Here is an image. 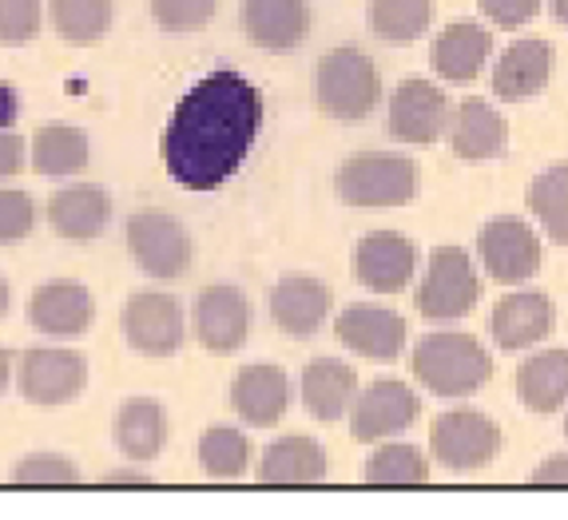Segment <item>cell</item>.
Masks as SVG:
<instances>
[{"mask_svg":"<svg viewBox=\"0 0 568 520\" xmlns=\"http://www.w3.org/2000/svg\"><path fill=\"white\" fill-rule=\"evenodd\" d=\"M168 445V409L160 398H128L115 414V449L128 461H152Z\"/></svg>","mask_w":568,"mask_h":520,"instance_id":"cell-26","label":"cell"},{"mask_svg":"<svg viewBox=\"0 0 568 520\" xmlns=\"http://www.w3.org/2000/svg\"><path fill=\"white\" fill-rule=\"evenodd\" d=\"M294 398V386L286 378L283 366H271V361H255V366H243L231 381V406L243 417L246 426L271 429L283 421L286 406Z\"/></svg>","mask_w":568,"mask_h":520,"instance_id":"cell-17","label":"cell"},{"mask_svg":"<svg viewBox=\"0 0 568 520\" xmlns=\"http://www.w3.org/2000/svg\"><path fill=\"white\" fill-rule=\"evenodd\" d=\"M529 211L552 243L568 246V163H552L529 183Z\"/></svg>","mask_w":568,"mask_h":520,"instance_id":"cell-31","label":"cell"},{"mask_svg":"<svg viewBox=\"0 0 568 520\" xmlns=\"http://www.w3.org/2000/svg\"><path fill=\"white\" fill-rule=\"evenodd\" d=\"M37 200L20 187H0V243H20L37 227Z\"/></svg>","mask_w":568,"mask_h":520,"instance_id":"cell-37","label":"cell"},{"mask_svg":"<svg viewBox=\"0 0 568 520\" xmlns=\"http://www.w3.org/2000/svg\"><path fill=\"white\" fill-rule=\"evenodd\" d=\"M303 406L314 421H338L358 398V369L342 358H314L303 369Z\"/></svg>","mask_w":568,"mask_h":520,"instance_id":"cell-24","label":"cell"},{"mask_svg":"<svg viewBox=\"0 0 568 520\" xmlns=\"http://www.w3.org/2000/svg\"><path fill=\"white\" fill-rule=\"evenodd\" d=\"M417 243L406 238L402 231H369L354 251V271L358 283L374 294H398L417 275Z\"/></svg>","mask_w":568,"mask_h":520,"instance_id":"cell-14","label":"cell"},{"mask_svg":"<svg viewBox=\"0 0 568 520\" xmlns=\"http://www.w3.org/2000/svg\"><path fill=\"white\" fill-rule=\"evenodd\" d=\"M481 303V278L462 246H437L417 286V310L429 322H457Z\"/></svg>","mask_w":568,"mask_h":520,"instance_id":"cell-6","label":"cell"},{"mask_svg":"<svg viewBox=\"0 0 568 520\" xmlns=\"http://www.w3.org/2000/svg\"><path fill=\"white\" fill-rule=\"evenodd\" d=\"M200 465L215 481H239L251 465V441L235 426H211L200 437Z\"/></svg>","mask_w":568,"mask_h":520,"instance_id":"cell-33","label":"cell"},{"mask_svg":"<svg viewBox=\"0 0 568 520\" xmlns=\"http://www.w3.org/2000/svg\"><path fill=\"white\" fill-rule=\"evenodd\" d=\"M251 334V303L246 294L231 283H215L200 294L195 303V338L211 354H235L246 346Z\"/></svg>","mask_w":568,"mask_h":520,"instance_id":"cell-15","label":"cell"},{"mask_svg":"<svg viewBox=\"0 0 568 520\" xmlns=\"http://www.w3.org/2000/svg\"><path fill=\"white\" fill-rule=\"evenodd\" d=\"M9 303H12V290H9V278L0 275V318L9 314Z\"/></svg>","mask_w":568,"mask_h":520,"instance_id":"cell-44","label":"cell"},{"mask_svg":"<svg viewBox=\"0 0 568 520\" xmlns=\"http://www.w3.org/2000/svg\"><path fill=\"white\" fill-rule=\"evenodd\" d=\"M552 17H557L560 24H568V0H552Z\"/></svg>","mask_w":568,"mask_h":520,"instance_id":"cell-45","label":"cell"},{"mask_svg":"<svg viewBox=\"0 0 568 520\" xmlns=\"http://www.w3.org/2000/svg\"><path fill=\"white\" fill-rule=\"evenodd\" d=\"M128 246H132V258L143 275L160 278V283H175L195 263V243H191L187 227L160 207H143L128 218Z\"/></svg>","mask_w":568,"mask_h":520,"instance_id":"cell-5","label":"cell"},{"mask_svg":"<svg viewBox=\"0 0 568 520\" xmlns=\"http://www.w3.org/2000/svg\"><path fill=\"white\" fill-rule=\"evenodd\" d=\"M9 381H12V358H9V350L0 346V394L9 389Z\"/></svg>","mask_w":568,"mask_h":520,"instance_id":"cell-43","label":"cell"},{"mask_svg":"<svg viewBox=\"0 0 568 520\" xmlns=\"http://www.w3.org/2000/svg\"><path fill=\"white\" fill-rule=\"evenodd\" d=\"M552 322H557V314H552L549 294L513 290V294H505L501 303L493 306L489 334L501 350H529V346H537V341L549 338Z\"/></svg>","mask_w":568,"mask_h":520,"instance_id":"cell-19","label":"cell"},{"mask_svg":"<svg viewBox=\"0 0 568 520\" xmlns=\"http://www.w3.org/2000/svg\"><path fill=\"white\" fill-rule=\"evenodd\" d=\"M477 251L489 271L493 283L501 286H521L540 271L545 246H540L537 231L525 218H493L477 235Z\"/></svg>","mask_w":568,"mask_h":520,"instance_id":"cell-10","label":"cell"},{"mask_svg":"<svg viewBox=\"0 0 568 520\" xmlns=\"http://www.w3.org/2000/svg\"><path fill=\"white\" fill-rule=\"evenodd\" d=\"M532 485H568V453H557L532 469Z\"/></svg>","mask_w":568,"mask_h":520,"instance_id":"cell-41","label":"cell"},{"mask_svg":"<svg viewBox=\"0 0 568 520\" xmlns=\"http://www.w3.org/2000/svg\"><path fill=\"white\" fill-rule=\"evenodd\" d=\"M366 481L369 485H426L429 481L426 453L406 441L382 445L366 461Z\"/></svg>","mask_w":568,"mask_h":520,"instance_id":"cell-34","label":"cell"},{"mask_svg":"<svg viewBox=\"0 0 568 520\" xmlns=\"http://www.w3.org/2000/svg\"><path fill=\"white\" fill-rule=\"evenodd\" d=\"M422 417V401L417 394L398 378L374 381L354 398V414H351V434L354 441H382V437H398L414 426Z\"/></svg>","mask_w":568,"mask_h":520,"instance_id":"cell-12","label":"cell"},{"mask_svg":"<svg viewBox=\"0 0 568 520\" xmlns=\"http://www.w3.org/2000/svg\"><path fill=\"white\" fill-rule=\"evenodd\" d=\"M493 57V32L477 20H454L446 32H437L434 48H429V64L442 80L449 84H465L477 80L481 68Z\"/></svg>","mask_w":568,"mask_h":520,"instance_id":"cell-23","label":"cell"},{"mask_svg":"<svg viewBox=\"0 0 568 520\" xmlns=\"http://www.w3.org/2000/svg\"><path fill=\"white\" fill-rule=\"evenodd\" d=\"M382 80L374 60L354 44L331 48L314 68V100L338 123H362L378 108Z\"/></svg>","mask_w":568,"mask_h":520,"instance_id":"cell-3","label":"cell"},{"mask_svg":"<svg viewBox=\"0 0 568 520\" xmlns=\"http://www.w3.org/2000/svg\"><path fill=\"white\" fill-rule=\"evenodd\" d=\"M52 29L68 44H95L112 29L115 4L112 0H48Z\"/></svg>","mask_w":568,"mask_h":520,"instance_id":"cell-30","label":"cell"},{"mask_svg":"<svg viewBox=\"0 0 568 520\" xmlns=\"http://www.w3.org/2000/svg\"><path fill=\"white\" fill-rule=\"evenodd\" d=\"M271 318L291 338H314L331 318V286L314 275H283L271 290Z\"/></svg>","mask_w":568,"mask_h":520,"instance_id":"cell-18","label":"cell"},{"mask_svg":"<svg viewBox=\"0 0 568 520\" xmlns=\"http://www.w3.org/2000/svg\"><path fill=\"white\" fill-rule=\"evenodd\" d=\"M120 330H123V341H128L135 354L171 358V354H180L183 338H187V318H183V306L175 294L140 290L123 303Z\"/></svg>","mask_w":568,"mask_h":520,"instance_id":"cell-8","label":"cell"},{"mask_svg":"<svg viewBox=\"0 0 568 520\" xmlns=\"http://www.w3.org/2000/svg\"><path fill=\"white\" fill-rule=\"evenodd\" d=\"M44 4L40 0H0V44H29L40 32Z\"/></svg>","mask_w":568,"mask_h":520,"instance_id":"cell-38","label":"cell"},{"mask_svg":"<svg viewBox=\"0 0 568 520\" xmlns=\"http://www.w3.org/2000/svg\"><path fill=\"white\" fill-rule=\"evenodd\" d=\"M334 334L346 350L369 361H394L406 350V318L378 303H351L334 318Z\"/></svg>","mask_w":568,"mask_h":520,"instance_id":"cell-13","label":"cell"},{"mask_svg":"<svg viewBox=\"0 0 568 520\" xmlns=\"http://www.w3.org/2000/svg\"><path fill=\"white\" fill-rule=\"evenodd\" d=\"M152 17L163 32H200L215 17V0H152Z\"/></svg>","mask_w":568,"mask_h":520,"instance_id":"cell-36","label":"cell"},{"mask_svg":"<svg viewBox=\"0 0 568 520\" xmlns=\"http://www.w3.org/2000/svg\"><path fill=\"white\" fill-rule=\"evenodd\" d=\"M429 20H434V0H369V29L389 44L426 37Z\"/></svg>","mask_w":568,"mask_h":520,"instance_id":"cell-32","label":"cell"},{"mask_svg":"<svg viewBox=\"0 0 568 520\" xmlns=\"http://www.w3.org/2000/svg\"><path fill=\"white\" fill-rule=\"evenodd\" d=\"M454 123V104L434 80H402L389 95V135L402 143H437Z\"/></svg>","mask_w":568,"mask_h":520,"instance_id":"cell-11","label":"cell"},{"mask_svg":"<svg viewBox=\"0 0 568 520\" xmlns=\"http://www.w3.org/2000/svg\"><path fill=\"white\" fill-rule=\"evenodd\" d=\"M429 449L446 469L469 473V469H481V465H489L497 457L501 426L493 417L477 414V409H449L429 429Z\"/></svg>","mask_w":568,"mask_h":520,"instance_id":"cell-9","label":"cell"},{"mask_svg":"<svg viewBox=\"0 0 568 520\" xmlns=\"http://www.w3.org/2000/svg\"><path fill=\"white\" fill-rule=\"evenodd\" d=\"M552 77V48L549 40H517L501 52L493 68V95L505 104H525L545 92Z\"/></svg>","mask_w":568,"mask_h":520,"instance_id":"cell-22","label":"cell"},{"mask_svg":"<svg viewBox=\"0 0 568 520\" xmlns=\"http://www.w3.org/2000/svg\"><path fill=\"white\" fill-rule=\"evenodd\" d=\"M95 318V298L84 283L57 278L32 290L29 298V326L44 338H80Z\"/></svg>","mask_w":568,"mask_h":520,"instance_id":"cell-16","label":"cell"},{"mask_svg":"<svg viewBox=\"0 0 568 520\" xmlns=\"http://www.w3.org/2000/svg\"><path fill=\"white\" fill-rule=\"evenodd\" d=\"M565 434H568V417H565Z\"/></svg>","mask_w":568,"mask_h":520,"instance_id":"cell-46","label":"cell"},{"mask_svg":"<svg viewBox=\"0 0 568 520\" xmlns=\"http://www.w3.org/2000/svg\"><path fill=\"white\" fill-rule=\"evenodd\" d=\"M24 160H29V143L20 140L12 128H0V183L20 175V171H24Z\"/></svg>","mask_w":568,"mask_h":520,"instance_id":"cell-40","label":"cell"},{"mask_svg":"<svg viewBox=\"0 0 568 520\" xmlns=\"http://www.w3.org/2000/svg\"><path fill=\"white\" fill-rule=\"evenodd\" d=\"M505 152V120L501 112L481 100V95H469L462 100L454 112V155L465 163H481L497 160Z\"/></svg>","mask_w":568,"mask_h":520,"instance_id":"cell-27","label":"cell"},{"mask_svg":"<svg viewBox=\"0 0 568 520\" xmlns=\"http://www.w3.org/2000/svg\"><path fill=\"white\" fill-rule=\"evenodd\" d=\"M517 398L532 414H552L568 401V350H540L517 369Z\"/></svg>","mask_w":568,"mask_h":520,"instance_id":"cell-29","label":"cell"},{"mask_svg":"<svg viewBox=\"0 0 568 520\" xmlns=\"http://www.w3.org/2000/svg\"><path fill=\"white\" fill-rule=\"evenodd\" d=\"M326 477V449L314 437L291 434L263 449L258 481L263 485H318Z\"/></svg>","mask_w":568,"mask_h":520,"instance_id":"cell-25","label":"cell"},{"mask_svg":"<svg viewBox=\"0 0 568 520\" xmlns=\"http://www.w3.org/2000/svg\"><path fill=\"white\" fill-rule=\"evenodd\" d=\"M409 366L437 398H469L493 378V358L474 334H426L414 346Z\"/></svg>","mask_w":568,"mask_h":520,"instance_id":"cell-2","label":"cell"},{"mask_svg":"<svg viewBox=\"0 0 568 520\" xmlns=\"http://www.w3.org/2000/svg\"><path fill=\"white\" fill-rule=\"evenodd\" d=\"M48 223L60 238H72V243H92L108 231L112 223V195L95 183H72V187H60L52 200H48Z\"/></svg>","mask_w":568,"mask_h":520,"instance_id":"cell-21","label":"cell"},{"mask_svg":"<svg viewBox=\"0 0 568 520\" xmlns=\"http://www.w3.org/2000/svg\"><path fill=\"white\" fill-rule=\"evenodd\" d=\"M263 112V92L243 72H207L175 104L163 132V163L171 180L183 191H219L255 147Z\"/></svg>","mask_w":568,"mask_h":520,"instance_id":"cell-1","label":"cell"},{"mask_svg":"<svg viewBox=\"0 0 568 520\" xmlns=\"http://www.w3.org/2000/svg\"><path fill=\"white\" fill-rule=\"evenodd\" d=\"M338 200L351 207H402L422 191V167L406 155H354L334 175Z\"/></svg>","mask_w":568,"mask_h":520,"instance_id":"cell-4","label":"cell"},{"mask_svg":"<svg viewBox=\"0 0 568 520\" xmlns=\"http://www.w3.org/2000/svg\"><path fill=\"white\" fill-rule=\"evenodd\" d=\"M12 374H17L20 398L40 409H57L84 394L88 358L68 346H37V350L20 354Z\"/></svg>","mask_w":568,"mask_h":520,"instance_id":"cell-7","label":"cell"},{"mask_svg":"<svg viewBox=\"0 0 568 520\" xmlns=\"http://www.w3.org/2000/svg\"><path fill=\"white\" fill-rule=\"evenodd\" d=\"M12 481L17 485H77L80 469L64 453H29L12 465Z\"/></svg>","mask_w":568,"mask_h":520,"instance_id":"cell-35","label":"cell"},{"mask_svg":"<svg viewBox=\"0 0 568 520\" xmlns=\"http://www.w3.org/2000/svg\"><path fill=\"white\" fill-rule=\"evenodd\" d=\"M17 92H12V84H0V128H12V120H17Z\"/></svg>","mask_w":568,"mask_h":520,"instance_id":"cell-42","label":"cell"},{"mask_svg":"<svg viewBox=\"0 0 568 520\" xmlns=\"http://www.w3.org/2000/svg\"><path fill=\"white\" fill-rule=\"evenodd\" d=\"M92 160V140H88L84 128H72V123H48L32 135V167L48 180H68V175H80Z\"/></svg>","mask_w":568,"mask_h":520,"instance_id":"cell-28","label":"cell"},{"mask_svg":"<svg viewBox=\"0 0 568 520\" xmlns=\"http://www.w3.org/2000/svg\"><path fill=\"white\" fill-rule=\"evenodd\" d=\"M243 32L266 52H291L311 37L306 0H243Z\"/></svg>","mask_w":568,"mask_h":520,"instance_id":"cell-20","label":"cell"},{"mask_svg":"<svg viewBox=\"0 0 568 520\" xmlns=\"http://www.w3.org/2000/svg\"><path fill=\"white\" fill-rule=\"evenodd\" d=\"M540 0H481V12L501 29H521L537 17Z\"/></svg>","mask_w":568,"mask_h":520,"instance_id":"cell-39","label":"cell"}]
</instances>
